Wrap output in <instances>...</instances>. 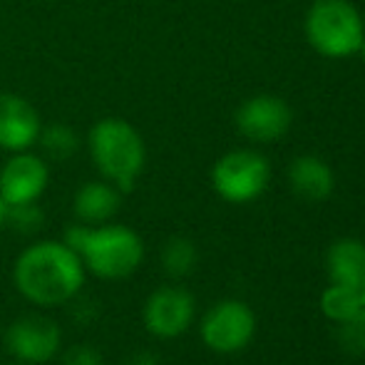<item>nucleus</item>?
<instances>
[{
	"label": "nucleus",
	"instance_id": "1",
	"mask_svg": "<svg viewBox=\"0 0 365 365\" xmlns=\"http://www.w3.org/2000/svg\"><path fill=\"white\" fill-rule=\"evenodd\" d=\"M85 264L65 241H35L13 264V284L25 301L40 308H58L80 296Z\"/></svg>",
	"mask_w": 365,
	"mask_h": 365
},
{
	"label": "nucleus",
	"instance_id": "2",
	"mask_svg": "<svg viewBox=\"0 0 365 365\" xmlns=\"http://www.w3.org/2000/svg\"><path fill=\"white\" fill-rule=\"evenodd\" d=\"M65 244L85 264V271L95 274L97 279L120 281L132 276L145 261V244L140 234L125 224H73L65 234Z\"/></svg>",
	"mask_w": 365,
	"mask_h": 365
},
{
	"label": "nucleus",
	"instance_id": "3",
	"mask_svg": "<svg viewBox=\"0 0 365 365\" xmlns=\"http://www.w3.org/2000/svg\"><path fill=\"white\" fill-rule=\"evenodd\" d=\"M87 152L102 179L112 182L122 194L132 192L140 174L145 172V140L122 117L97 120L87 132Z\"/></svg>",
	"mask_w": 365,
	"mask_h": 365
},
{
	"label": "nucleus",
	"instance_id": "4",
	"mask_svg": "<svg viewBox=\"0 0 365 365\" xmlns=\"http://www.w3.org/2000/svg\"><path fill=\"white\" fill-rule=\"evenodd\" d=\"M363 20L348 0H316L306 15V40L323 58H348L361 50Z\"/></svg>",
	"mask_w": 365,
	"mask_h": 365
},
{
	"label": "nucleus",
	"instance_id": "5",
	"mask_svg": "<svg viewBox=\"0 0 365 365\" xmlns=\"http://www.w3.org/2000/svg\"><path fill=\"white\" fill-rule=\"evenodd\" d=\"M269 162L259 152L251 149H236L229 152L214 164L212 169V184L214 192L224 202L231 204H246L261 197L269 184Z\"/></svg>",
	"mask_w": 365,
	"mask_h": 365
},
{
	"label": "nucleus",
	"instance_id": "6",
	"mask_svg": "<svg viewBox=\"0 0 365 365\" xmlns=\"http://www.w3.org/2000/svg\"><path fill=\"white\" fill-rule=\"evenodd\" d=\"M256 318L246 303L221 301L202 321V341L214 353H236L254 338Z\"/></svg>",
	"mask_w": 365,
	"mask_h": 365
},
{
	"label": "nucleus",
	"instance_id": "7",
	"mask_svg": "<svg viewBox=\"0 0 365 365\" xmlns=\"http://www.w3.org/2000/svg\"><path fill=\"white\" fill-rule=\"evenodd\" d=\"M5 346L15 361L40 365L53 361L63 348V331L48 316H23L8 328Z\"/></svg>",
	"mask_w": 365,
	"mask_h": 365
},
{
	"label": "nucleus",
	"instance_id": "8",
	"mask_svg": "<svg viewBox=\"0 0 365 365\" xmlns=\"http://www.w3.org/2000/svg\"><path fill=\"white\" fill-rule=\"evenodd\" d=\"M50 182V169L40 154L13 152V157L0 167V199L8 207L35 204L45 194Z\"/></svg>",
	"mask_w": 365,
	"mask_h": 365
},
{
	"label": "nucleus",
	"instance_id": "9",
	"mask_svg": "<svg viewBox=\"0 0 365 365\" xmlns=\"http://www.w3.org/2000/svg\"><path fill=\"white\" fill-rule=\"evenodd\" d=\"M145 326L157 338H179L194 321V298L179 286H162L145 303Z\"/></svg>",
	"mask_w": 365,
	"mask_h": 365
},
{
	"label": "nucleus",
	"instance_id": "10",
	"mask_svg": "<svg viewBox=\"0 0 365 365\" xmlns=\"http://www.w3.org/2000/svg\"><path fill=\"white\" fill-rule=\"evenodd\" d=\"M291 107L281 97L259 95L246 100L236 112V127L251 142H276L289 132Z\"/></svg>",
	"mask_w": 365,
	"mask_h": 365
},
{
	"label": "nucleus",
	"instance_id": "11",
	"mask_svg": "<svg viewBox=\"0 0 365 365\" xmlns=\"http://www.w3.org/2000/svg\"><path fill=\"white\" fill-rule=\"evenodd\" d=\"M43 120L38 110L25 97L13 92H0V149L25 152L38 145Z\"/></svg>",
	"mask_w": 365,
	"mask_h": 365
},
{
	"label": "nucleus",
	"instance_id": "12",
	"mask_svg": "<svg viewBox=\"0 0 365 365\" xmlns=\"http://www.w3.org/2000/svg\"><path fill=\"white\" fill-rule=\"evenodd\" d=\"M122 207V192L107 179L100 182H87L75 192L73 199V212L80 224L97 226L112 221Z\"/></svg>",
	"mask_w": 365,
	"mask_h": 365
},
{
	"label": "nucleus",
	"instance_id": "13",
	"mask_svg": "<svg viewBox=\"0 0 365 365\" xmlns=\"http://www.w3.org/2000/svg\"><path fill=\"white\" fill-rule=\"evenodd\" d=\"M291 189L306 202H323L333 192V172L323 159L318 157H298L289 167Z\"/></svg>",
	"mask_w": 365,
	"mask_h": 365
},
{
	"label": "nucleus",
	"instance_id": "14",
	"mask_svg": "<svg viewBox=\"0 0 365 365\" xmlns=\"http://www.w3.org/2000/svg\"><path fill=\"white\" fill-rule=\"evenodd\" d=\"M328 276L333 284L363 289L365 286V244L343 239L328 251Z\"/></svg>",
	"mask_w": 365,
	"mask_h": 365
},
{
	"label": "nucleus",
	"instance_id": "15",
	"mask_svg": "<svg viewBox=\"0 0 365 365\" xmlns=\"http://www.w3.org/2000/svg\"><path fill=\"white\" fill-rule=\"evenodd\" d=\"M321 308L331 321L343 323L348 318H353L356 313L365 311L363 306V291L361 289H351V286H341L333 284L323 291L321 298Z\"/></svg>",
	"mask_w": 365,
	"mask_h": 365
},
{
	"label": "nucleus",
	"instance_id": "16",
	"mask_svg": "<svg viewBox=\"0 0 365 365\" xmlns=\"http://www.w3.org/2000/svg\"><path fill=\"white\" fill-rule=\"evenodd\" d=\"M38 145L43 147L45 157L65 162V159H70L77 154V149H80V137H77V132L70 125L55 122V125H43L40 137H38Z\"/></svg>",
	"mask_w": 365,
	"mask_h": 365
},
{
	"label": "nucleus",
	"instance_id": "17",
	"mask_svg": "<svg viewBox=\"0 0 365 365\" xmlns=\"http://www.w3.org/2000/svg\"><path fill=\"white\" fill-rule=\"evenodd\" d=\"M162 264L169 276H187L197 266V246L189 239L167 241L162 251Z\"/></svg>",
	"mask_w": 365,
	"mask_h": 365
},
{
	"label": "nucleus",
	"instance_id": "18",
	"mask_svg": "<svg viewBox=\"0 0 365 365\" xmlns=\"http://www.w3.org/2000/svg\"><path fill=\"white\" fill-rule=\"evenodd\" d=\"M338 343L351 356H363L365 353V311L356 313L348 321L338 323Z\"/></svg>",
	"mask_w": 365,
	"mask_h": 365
},
{
	"label": "nucleus",
	"instance_id": "19",
	"mask_svg": "<svg viewBox=\"0 0 365 365\" xmlns=\"http://www.w3.org/2000/svg\"><path fill=\"white\" fill-rule=\"evenodd\" d=\"M45 214L40 212L38 202L35 204H20V207H8L5 224L13 226L18 234H35L43 226Z\"/></svg>",
	"mask_w": 365,
	"mask_h": 365
},
{
	"label": "nucleus",
	"instance_id": "20",
	"mask_svg": "<svg viewBox=\"0 0 365 365\" xmlns=\"http://www.w3.org/2000/svg\"><path fill=\"white\" fill-rule=\"evenodd\" d=\"M63 365H105L100 351L87 343H77V346L68 348L63 356Z\"/></svg>",
	"mask_w": 365,
	"mask_h": 365
},
{
	"label": "nucleus",
	"instance_id": "21",
	"mask_svg": "<svg viewBox=\"0 0 365 365\" xmlns=\"http://www.w3.org/2000/svg\"><path fill=\"white\" fill-rule=\"evenodd\" d=\"M127 365H159V361L154 356H149V353H140V356L130 358Z\"/></svg>",
	"mask_w": 365,
	"mask_h": 365
},
{
	"label": "nucleus",
	"instance_id": "22",
	"mask_svg": "<svg viewBox=\"0 0 365 365\" xmlns=\"http://www.w3.org/2000/svg\"><path fill=\"white\" fill-rule=\"evenodd\" d=\"M5 214H8V204H5L3 199H0V229L5 226Z\"/></svg>",
	"mask_w": 365,
	"mask_h": 365
},
{
	"label": "nucleus",
	"instance_id": "23",
	"mask_svg": "<svg viewBox=\"0 0 365 365\" xmlns=\"http://www.w3.org/2000/svg\"><path fill=\"white\" fill-rule=\"evenodd\" d=\"M358 53L363 55V60H365V38H363V43H361V50H358Z\"/></svg>",
	"mask_w": 365,
	"mask_h": 365
},
{
	"label": "nucleus",
	"instance_id": "24",
	"mask_svg": "<svg viewBox=\"0 0 365 365\" xmlns=\"http://www.w3.org/2000/svg\"><path fill=\"white\" fill-rule=\"evenodd\" d=\"M361 291H363V306H365V286H363V289H361Z\"/></svg>",
	"mask_w": 365,
	"mask_h": 365
}]
</instances>
